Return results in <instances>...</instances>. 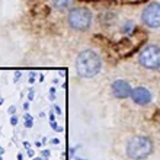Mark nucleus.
I'll use <instances>...</instances> for the list:
<instances>
[{
    "label": "nucleus",
    "mask_w": 160,
    "mask_h": 160,
    "mask_svg": "<svg viewBox=\"0 0 160 160\" xmlns=\"http://www.w3.org/2000/svg\"><path fill=\"white\" fill-rule=\"evenodd\" d=\"M102 69V60L96 51L93 50H83L79 52V56L76 58V73L77 76L83 77V79H92Z\"/></svg>",
    "instance_id": "obj_1"
},
{
    "label": "nucleus",
    "mask_w": 160,
    "mask_h": 160,
    "mask_svg": "<svg viewBox=\"0 0 160 160\" xmlns=\"http://www.w3.org/2000/svg\"><path fill=\"white\" fill-rule=\"evenodd\" d=\"M125 151L131 160H144L153 153V141L146 136H136L130 138Z\"/></svg>",
    "instance_id": "obj_2"
},
{
    "label": "nucleus",
    "mask_w": 160,
    "mask_h": 160,
    "mask_svg": "<svg viewBox=\"0 0 160 160\" xmlns=\"http://www.w3.org/2000/svg\"><path fill=\"white\" fill-rule=\"evenodd\" d=\"M93 20V15L87 7H73L67 13V25L73 31L85 32L90 28Z\"/></svg>",
    "instance_id": "obj_3"
},
{
    "label": "nucleus",
    "mask_w": 160,
    "mask_h": 160,
    "mask_svg": "<svg viewBox=\"0 0 160 160\" xmlns=\"http://www.w3.org/2000/svg\"><path fill=\"white\" fill-rule=\"evenodd\" d=\"M138 63L147 70H160V45H146L138 54Z\"/></svg>",
    "instance_id": "obj_4"
},
{
    "label": "nucleus",
    "mask_w": 160,
    "mask_h": 160,
    "mask_svg": "<svg viewBox=\"0 0 160 160\" xmlns=\"http://www.w3.org/2000/svg\"><path fill=\"white\" fill-rule=\"evenodd\" d=\"M141 22L150 29L160 28V2H150L141 12Z\"/></svg>",
    "instance_id": "obj_5"
},
{
    "label": "nucleus",
    "mask_w": 160,
    "mask_h": 160,
    "mask_svg": "<svg viewBox=\"0 0 160 160\" xmlns=\"http://www.w3.org/2000/svg\"><path fill=\"white\" fill-rule=\"evenodd\" d=\"M130 99L136 105H138V106H147L153 100V95H151V92L147 87L138 86V87H132Z\"/></svg>",
    "instance_id": "obj_6"
},
{
    "label": "nucleus",
    "mask_w": 160,
    "mask_h": 160,
    "mask_svg": "<svg viewBox=\"0 0 160 160\" xmlns=\"http://www.w3.org/2000/svg\"><path fill=\"white\" fill-rule=\"evenodd\" d=\"M111 92L117 99H128L131 96L132 86L128 83L127 80L118 79L113 80V83L111 85Z\"/></svg>",
    "instance_id": "obj_7"
},
{
    "label": "nucleus",
    "mask_w": 160,
    "mask_h": 160,
    "mask_svg": "<svg viewBox=\"0 0 160 160\" xmlns=\"http://www.w3.org/2000/svg\"><path fill=\"white\" fill-rule=\"evenodd\" d=\"M73 3L74 0H50V5L57 10H69Z\"/></svg>",
    "instance_id": "obj_8"
},
{
    "label": "nucleus",
    "mask_w": 160,
    "mask_h": 160,
    "mask_svg": "<svg viewBox=\"0 0 160 160\" xmlns=\"http://www.w3.org/2000/svg\"><path fill=\"white\" fill-rule=\"evenodd\" d=\"M136 29V25L132 24V22H125V24L121 26V32L122 33H127V35H130V33L132 32Z\"/></svg>",
    "instance_id": "obj_9"
},
{
    "label": "nucleus",
    "mask_w": 160,
    "mask_h": 160,
    "mask_svg": "<svg viewBox=\"0 0 160 160\" xmlns=\"http://www.w3.org/2000/svg\"><path fill=\"white\" fill-rule=\"evenodd\" d=\"M18 122H19L18 117H16V115H10V124H12L13 127H16V125H18Z\"/></svg>",
    "instance_id": "obj_10"
},
{
    "label": "nucleus",
    "mask_w": 160,
    "mask_h": 160,
    "mask_svg": "<svg viewBox=\"0 0 160 160\" xmlns=\"http://www.w3.org/2000/svg\"><path fill=\"white\" fill-rule=\"evenodd\" d=\"M24 125H25V128H32L33 127V119H25Z\"/></svg>",
    "instance_id": "obj_11"
},
{
    "label": "nucleus",
    "mask_w": 160,
    "mask_h": 160,
    "mask_svg": "<svg viewBox=\"0 0 160 160\" xmlns=\"http://www.w3.org/2000/svg\"><path fill=\"white\" fill-rule=\"evenodd\" d=\"M20 77H22V71H16L13 77V83H18L19 80H20Z\"/></svg>",
    "instance_id": "obj_12"
},
{
    "label": "nucleus",
    "mask_w": 160,
    "mask_h": 160,
    "mask_svg": "<svg viewBox=\"0 0 160 160\" xmlns=\"http://www.w3.org/2000/svg\"><path fill=\"white\" fill-rule=\"evenodd\" d=\"M35 77H37V73H35V71H31V73H29V83H31V85L35 83Z\"/></svg>",
    "instance_id": "obj_13"
},
{
    "label": "nucleus",
    "mask_w": 160,
    "mask_h": 160,
    "mask_svg": "<svg viewBox=\"0 0 160 160\" xmlns=\"http://www.w3.org/2000/svg\"><path fill=\"white\" fill-rule=\"evenodd\" d=\"M33 98H35V90H29V93H28V99L29 100H33Z\"/></svg>",
    "instance_id": "obj_14"
},
{
    "label": "nucleus",
    "mask_w": 160,
    "mask_h": 160,
    "mask_svg": "<svg viewBox=\"0 0 160 160\" xmlns=\"http://www.w3.org/2000/svg\"><path fill=\"white\" fill-rule=\"evenodd\" d=\"M7 113H9V115H15V113H16V106H10V108L7 109Z\"/></svg>",
    "instance_id": "obj_15"
},
{
    "label": "nucleus",
    "mask_w": 160,
    "mask_h": 160,
    "mask_svg": "<svg viewBox=\"0 0 160 160\" xmlns=\"http://www.w3.org/2000/svg\"><path fill=\"white\" fill-rule=\"evenodd\" d=\"M48 156H50V150H44V151H42V159H44V160H47V159H48Z\"/></svg>",
    "instance_id": "obj_16"
},
{
    "label": "nucleus",
    "mask_w": 160,
    "mask_h": 160,
    "mask_svg": "<svg viewBox=\"0 0 160 160\" xmlns=\"http://www.w3.org/2000/svg\"><path fill=\"white\" fill-rule=\"evenodd\" d=\"M24 119H33V117H32V115H29V113H25Z\"/></svg>",
    "instance_id": "obj_17"
},
{
    "label": "nucleus",
    "mask_w": 160,
    "mask_h": 160,
    "mask_svg": "<svg viewBox=\"0 0 160 160\" xmlns=\"http://www.w3.org/2000/svg\"><path fill=\"white\" fill-rule=\"evenodd\" d=\"M54 111H56V112L58 113V115H60V113H61V109L58 108V106H57V105H54Z\"/></svg>",
    "instance_id": "obj_18"
},
{
    "label": "nucleus",
    "mask_w": 160,
    "mask_h": 160,
    "mask_svg": "<svg viewBox=\"0 0 160 160\" xmlns=\"http://www.w3.org/2000/svg\"><path fill=\"white\" fill-rule=\"evenodd\" d=\"M51 143H52V144H56V146H57V144H60V140H58V138H52V140H51Z\"/></svg>",
    "instance_id": "obj_19"
},
{
    "label": "nucleus",
    "mask_w": 160,
    "mask_h": 160,
    "mask_svg": "<svg viewBox=\"0 0 160 160\" xmlns=\"http://www.w3.org/2000/svg\"><path fill=\"white\" fill-rule=\"evenodd\" d=\"M24 109H25V111H28V109H29V102H25V104H24Z\"/></svg>",
    "instance_id": "obj_20"
},
{
    "label": "nucleus",
    "mask_w": 160,
    "mask_h": 160,
    "mask_svg": "<svg viewBox=\"0 0 160 160\" xmlns=\"http://www.w3.org/2000/svg\"><path fill=\"white\" fill-rule=\"evenodd\" d=\"M50 121H51V122H52V121H56V117H54V113H50Z\"/></svg>",
    "instance_id": "obj_21"
},
{
    "label": "nucleus",
    "mask_w": 160,
    "mask_h": 160,
    "mask_svg": "<svg viewBox=\"0 0 160 160\" xmlns=\"http://www.w3.org/2000/svg\"><path fill=\"white\" fill-rule=\"evenodd\" d=\"M28 156H29V157H33V150H31V149H29V150H28Z\"/></svg>",
    "instance_id": "obj_22"
},
{
    "label": "nucleus",
    "mask_w": 160,
    "mask_h": 160,
    "mask_svg": "<svg viewBox=\"0 0 160 160\" xmlns=\"http://www.w3.org/2000/svg\"><path fill=\"white\" fill-rule=\"evenodd\" d=\"M16 159H18V160H24V156H22L20 153H19V154L16 156Z\"/></svg>",
    "instance_id": "obj_23"
},
{
    "label": "nucleus",
    "mask_w": 160,
    "mask_h": 160,
    "mask_svg": "<svg viewBox=\"0 0 160 160\" xmlns=\"http://www.w3.org/2000/svg\"><path fill=\"white\" fill-rule=\"evenodd\" d=\"M3 102H5V99H3V98H0V106L3 105Z\"/></svg>",
    "instance_id": "obj_24"
},
{
    "label": "nucleus",
    "mask_w": 160,
    "mask_h": 160,
    "mask_svg": "<svg viewBox=\"0 0 160 160\" xmlns=\"http://www.w3.org/2000/svg\"><path fill=\"white\" fill-rule=\"evenodd\" d=\"M32 160H44V159H39V157H35V159H32Z\"/></svg>",
    "instance_id": "obj_25"
},
{
    "label": "nucleus",
    "mask_w": 160,
    "mask_h": 160,
    "mask_svg": "<svg viewBox=\"0 0 160 160\" xmlns=\"http://www.w3.org/2000/svg\"><path fill=\"white\" fill-rule=\"evenodd\" d=\"M0 160H3V159H2V156H0Z\"/></svg>",
    "instance_id": "obj_26"
},
{
    "label": "nucleus",
    "mask_w": 160,
    "mask_h": 160,
    "mask_svg": "<svg viewBox=\"0 0 160 160\" xmlns=\"http://www.w3.org/2000/svg\"><path fill=\"white\" fill-rule=\"evenodd\" d=\"M79 160H85V159H79Z\"/></svg>",
    "instance_id": "obj_27"
}]
</instances>
